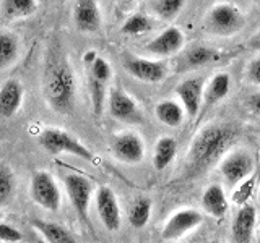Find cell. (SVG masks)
Returning <instances> with one entry per match:
<instances>
[{
    "instance_id": "obj_4",
    "label": "cell",
    "mask_w": 260,
    "mask_h": 243,
    "mask_svg": "<svg viewBox=\"0 0 260 243\" xmlns=\"http://www.w3.org/2000/svg\"><path fill=\"white\" fill-rule=\"evenodd\" d=\"M39 144L46 152L51 156H59V154H70V156L80 157L86 162L94 160V154L89 148L81 143L77 136L65 132L62 128H46L39 135Z\"/></svg>"
},
{
    "instance_id": "obj_28",
    "label": "cell",
    "mask_w": 260,
    "mask_h": 243,
    "mask_svg": "<svg viewBox=\"0 0 260 243\" xmlns=\"http://www.w3.org/2000/svg\"><path fill=\"white\" fill-rule=\"evenodd\" d=\"M211 59H213V51L211 49L205 46H195L185 54V65L190 68H197L207 65Z\"/></svg>"
},
{
    "instance_id": "obj_7",
    "label": "cell",
    "mask_w": 260,
    "mask_h": 243,
    "mask_svg": "<svg viewBox=\"0 0 260 243\" xmlns=\"http://www.w3.org/2000/svg\"><path fill=\"white\" fill-rule=\"evenodd\" d=\"M108 109L112 118L124 124H142L143 112L138 102L122 88H112L108 94Z\"/></svg>"
},
{
    "instance_id": "obj_12",
    "label": "cell",
    "mask_w": 260,
    "mask_h": 243,
    "mask_svg": "<svg viewBox=\"0 0 260 243\" xmlns=\"http://www.w3.org/2000/svg\"><path fill=\"white\" fill-rule=\"evenodd\" d=\"M111 151L114 157L124 164H138L145 157V143L142 136L134 132L120 133L112 140Z\"/></svg>"
},
{
    "instance_id": "obj_10",
    "label": "cell",
    "mask_w": 260,
    "mask_h": 243,
    "mask_svg": "<svg viewBox=\"0 0 260 243\" xmlns=\"http://www.w3.org/2000/svg\"><path fill=\"white\" fill-rule=\"evenodd\" d=\"M203 222V214L197 209H181L174 213L168 219V222L162 227L161 237L166 241H173L185 237L187 233H190L197 227H200Z\"/></svg>"
},
{
    "instance_id": "obj_2",
    "label": "cell",
    "mask_w": 260,
    "mask_h": 243,
    "mask_svg": "<svg viewBox=\"0 0 260 243\" xmlns=\"http://www.w3.org/2000/svg\"><path fill=\"white\" fill-rule=\"evenodd\" d=\"M43 93L49 107L59 113H69L75 105L77 81L70 62L60 54H52L47 60Z\"/></svg>"
},
{
    "instance_id": "obj_26",
    "label": "cell",
    "mask_w": 260,
    "mask_h": 243,
    "mask_svg": "<svg viewBox=\"0 0 260 243\" xmlns=\"http://www.w3.org/2000/svg\"><path fill=\"white\" fill-rule=\"evenodd\" d=\"M185 5V0H153L151 10L154 15L159 16L161 20H174L181 13V10Z\"/></svg>"
},
{
    "instance_id": "obj_35",
    "label": "cell",
    "mask_w": 260,
    "mask_h": 243,
    "mask_svg": "<svg viewBox=\"0 0 260 243\" xmlns=\"http://www.w3.org/2000/svg\"><path fill=\"white\" fill-rule=\"evenodd\" d=\"M134 2H135V0H119V4L122 7H128V5H132Z\"/></svg>"
},
{
    "instance_id": "obj_16",
    "label": "cell",
    "mask_w": 260,
    "mask_h": 243,
    "mask_svg": "<svg viewBox=\"0 0 260 243\" xmlns=\"http://www.w3.org/2000/svg\"><path fill=\"white\" fill-rule=\"evenodd\" d=\"M255 221H257V213L255 208L246 205L242 206L234 216L233 221V241L234 243H252L254 238V230H255Z\"/></svg>"
},
{
    "instance_id": "obj_5",
    "label": "cell",
    "mask_w": 260,
    "mask_h": 243,
    "mask_svg": "<svg viewBox=\"0 0 260 243\" xmlns=\"http://www.w3.org/2000/svg\"><path fill=\"white\" fill-rule=\"evenodd\" d=\"M29 194L32 201L46 211L55 213L60 208L62 194L59 190V185H57L52 174H49L47 170H38V172L32 174Z\"/></svg>"
},
{
    "instance_id": "obj_11",
    "label": "cell",
    "mask_w": 260,
    "mask_h": 243,
    "mask_svg": "<svg viewBox=\"0 0 260 243\" xmlns=\"http://www.w3.org/2000/svg\"><path fill=\"white\" fill-rule=\"evenodd\" d=\"M124 68L143 83H159L168 75V65L161 60L128 55L124 59Z\"/></svg>"
},
{
    "instance_id": "obj_38",
    "label": "cell",
    "mask_w": 260,
    "mask_h": 243,
    "mask_svg": "<svg viewBox=\"0 0 260 243\" xmlns=\"http://www.w3.org/2000/svg\"><path fill=\"white\" fill-rule=\"evenodd\" d=\"M255 2H257V4H258V5H260V0H255Z\"/></svg>"
},
{
    "instance_id": "obj_39",
    "label": "cell",
    "mask_w": 260,
    "mask_h": 243,
    "mask_svg": "<svg viewBox=\"0 0 260 243\" xmlns=\"http://www.w3.org/2000/svg\"><path fill=\"white\" fill-rule=\"evenodd\" d=\"M258 196H260V188H258Z\"/></svg>"
},
{
    "instance_id": "obj_8",
    "label": "cell",
    "mask_w": 260,
    "mask_h": 243,
    "mask_svg": "<svg viewBox=\"0 0 260 243\" xmlns=\"http://www.w3.org/2000/svg\"><path fill=\"white\" fill-rule=\"evenodd\" d=\"M94 205H96L98 217H100L101 224L106 229L111 232L119 230L122 224V214L114 190L106 185L100 186L94 193Z\"/></svg>"
},
{
    "instance_id": "obj_9",
    "label": "cell",
    "mask_w": 260,
    "mask_h": 243,
    "mask_svg": "<svg viewBox=\"0 0 260 243\" xmlns=\"http://www.w3.org/2000/svg\"><path fill=\"white\" fill-rule=\"evenodd\" d=\"M219 172H221L226 182H230L231 185H238L254 172V159L244 149L231 151L219 162Z\"/></svg>"
},
{
    "instance_id": "obj_37",
    "label": "cell",
    "mask_w": 260,
    "mask_h": 243,
    "mask_svg": "<svg viewBox=\"0 0 260 243\" xmlns=\"http://www.w3.org/2000/svg\"><path fill=\"white\" fill-rule=\"evenodd\" d=\"M257 243H260V233H258V237H257Z\"/></svg>"
},
{
    "instance_id": "obj_34",
    "label": "cell",
    "mask_w": 260,
    "mask_h": 243,
    "mask_svg": "<svg viewBox=\"0 0 260 243\" xmlns=\"http://www.w3.org/2000/svg\"><path fill=\"white\" fill-rule=\"evenodd\" d=\"M96 57H98L96 51H88V52L83 55V62H85L86 65H89V63H93V62H94Z\"/></svg>"
},
{
    "instance_id": "obj_24",
    "label": "cell",
    "mask_w": 260,
    "mask_h": 243,
    "mask_svg": "<svg viewBox=\"0 0 260 243\" xmlns=\"http://www.w3.org/2000/svg\"><path fill=\"white\" fill-rule=\"evenodd\" d=\"M20 44L15 34L7 31H0V70L8 68L18 59Z\"/></svg>"
},
{
    "instance_id": "obj_22",
    "label": "cell",
    "mask_w": 260,
    "mask_h": 243,
    "mask_svg": "<svg viewBox=\"0 0 260 243\" xmlns=\"http://www.w3.org/2000/svg\"><path fill=\"white\" fill-rule=\"evenodd\" d=\"M176 154H177V141L173 136L158 138L153 151V167L156 170H165L174 160Z\"/></svg>"
},
{
    "instance_id": "obj_17",
    "label": "cell",
    "mask_w": 260,
    "mask_h": 243,
    "mask_svg": "<svg viewBox=\"0 0 260 243\" xmlns=\"http://www.w3.org/2000/svg\"><path fill=\"white\" fill-rule=\"evenodd\" d=\"M24 89L18 79H8L0 88V117L12 118L23 104Z\"/></svg>"
},
{
    "instance_id": "obj_3",
    "label": "cell",
    "mask_w": 260,
    "mask_h": 243,
    "mask_svg": "<svg viewBox=\"0 0 260 243\" xmlns=\"http://www.w3.org/2000/svg\"><path fill=\"white\" fill-rule=\"evenodd\" d=\"M244 24H246V16L238 7L233 4H218L208 10L202 23V29L211 36L228 37L238 34Z\"/></svg>"
},
{
    "instance_id": "obj_13",
    "label": "cell",
    "mask_w": 260,
    "mask_h": 243,
    "mask_svg": "<svg viewBox=\"0 0 260 243\" xmlns=\"http://www.w3.org/2000/svg\"><path fill=\"white\" fill-rule=\"evenodd\" d=\"M203 88H205V83L200 76L187 78L176 86L177 99L190 118L197 117L203 107Z\"/></svg>"
},
{
    "instance_id": "obj_6",
    "label": "cell",
    "mask_w": 260,
    "mask_h": 243,
    "mask_svg": "<svg viewBox=\"0 0 260 243\" xmlns=\"http://www.w3.org/2000/svg\"><path fill=\"white\" fill-rule=\"evenodd\" d=\"M65 190H67L72 208L75 209L77 216L81 221H88L89 205L94 193L93 182L81 174H69L65 175Z\"/></svg>"
},
{
    "instance_id": "obj_18",
    "label": "cell",
    "mask_w": 260,
    "mask_h": 243,
    "mask_svg": "<svg viewBox=\"0 0 260 243\" xmlns=\"http://www.w3.org/2000/svg\"><path fill=\"white\" fill-rule=\"evenodd\" d=\"M202 206L205 209V213L210 214L215 219H223L230 209V201H228L226 191L223 185L211 183L208 185L202 196Z\"/></svg>"
},
{
    "instance_id": "obj_23",
    "label": "cell",
    "mask_w": 260,
    "mask_h": 243,
    "mask_svg": "<svg viewBox=\"0 0 260 243\" xmlns=\"http://www.w3.org/2000/svg\"><path fill=\"white\" fill-rule=\"evenodd\" d=\"M38 8V0H2V15L7 20L28 18Z\"/></svg>"
},
{
    "instance_id": "obj_30",
    "label": "cell",
    "mask_w": 260,
    "mask_h": 243,
    "mask_svg": "<svg viewBox=\"0 0 260 243\" xmlns=\"http://www.w3.org/2000/svg\"><path fill=\"white\" fill-rule=\"evenodd\" d=\"M23 240V235L18 229H15L13 225L0 222V241L5 243H20Z\"/></svg>"
},
{
    "instance_id": "obj_20",
    "label": "cell",
    "mask_w": 260,
    "mask_h": 243,
    "mask_svg": "<svg viewBox=\"0 0 260 243\" xmlns=\"http://www.w3.org/2000/svg\"><path fill=\"white\" fill-rule=\"evenodd\" d=\"M154 115H156L159 124L171 127V128H177L182 125L184 117H185V110L179 101L165 99L156 104V107H154Z\"/></svg>"
},
{
    "instance_id": "obj_36",
    "label": "cell",
    "mask_w": 260,
    "mask_h": 243,
    "mask_svg": "<svg viewBox=\"0 0 260 243\" xmlns=\"http://www.w3.org/2000/svg\"><path fill=\"white\" fill-rule=\"evenodd\" d=\"M208 243H221V241H218V240H211V241H208Z\"/></svg>"
},
{
    "instance_id": "obj_19",
    "label": "cell",
    "mask_w": 260,
    "mask_h": 243,
    "mask_svg": "<svg viewBox=\"0 0 260 243\" xmlns=\"http://www.w3.org/2000/svg\"><path fill=\"white\" fill-rule=\"evenodd\" d=\"M231 91V76L224 71H219L210 78V81L203 88V105L211 107L221 102Z\"/></svg>"
},
{
    "instance_id": "obj_1",
    "label": "cell",
    "mask_w": 260,
    "mask_h": 243,
    "mask_svg": "<svg viewBox=\"0 0 260 243\" xmlns=\"http://www.w3.org/2000/svg\"><path fill=\"white\" fill-rule=\"evenodd\" d=\"M238 138L236 128L226 124H213L202 128L193 138L185 157V175L199 177L205 174Z\"/></svg>"
},
{
    "instance_id": "obj_21",
    "label": "cell",
    "mask_w": 260,
    "mask_h": 243,
    "mask_svg": "<svg viewBox=\"0 0 260 243\" xmlns=\"http://www.w3.org/2000/svg\"><path fill=\"white\" fill-rule=\"evenodd\" d=\"M31 225H32V229H36L43 235V238L47 243H78V240L73 237L72 232L65 229V227H62L60 224L41 221V219H32Z\"/></svg>"
},
{
    "instance_id": "obj_27",
    "label": "cell",
    "mask_w": 260,
    "mask_h": 243,
    "mask_svg": "<svg viewBox=\"0 0 260 243\" xmlns=\"http://www.w3.org/2000/svg\"><path fill=\"white\" fill-rule=\"evenodd\" d=\"M151 20L145 13H134L122 24V32L128 36H138L151 29Z\"/></svg>"
},
{
    "instance_id": "obj_33",
    "label": "cell",
    "mask_w": 260,
    "mask_h": 243,
    "mask_svg": "<svg viewBox=\"0 0 260 243\" xmlns=\"http://www.w3.org/2000/svg\"><path fill=\"white\" fill-rule=\"evenodd\" d=\"M249 47L252 49V51L260 52V29L255 32V34L250 36V39H249Z\"/></svg>"
},
{
    "instance_id": "obj_32",
    "label": "cell",
    "mask_w": 260,
    "mask_h": 243,
    "mask_svg": "<svg viewBox=\"0 0 260 243\" xmlns=\"http://www.w3.org/2000/svg\"><path fill=\"white\" fill-rule=\"evenodd\" d=\"M247 105L249 109L260 117V93H254L247 97Z\"/></svg>"
},
{
    "instance_id": "obj_31",
    "label": "cell",
    "mask_w": 260,
    "mask_h": 243,
    "mask_svg": "<svg viewBox=\"0 0 260 243\" xmlns=\"http://www.w3.org/2000/svg\"><path fill=\"white\" fill-rule=\"evenodd\" d=\"M246 76L252 85L260 86V57L249 62L247 70H246Z\"/></svg>"
},
{
    "instance_id": "obj_14",
    "label": "cell",
    "mask_w": 260,
    "mask_h": 243,
    "mask_svg": "<svg viewBox=\"0 0 260 243\" xmlns=\"http://www.w3.org/2000/svg\"><path fill=\"white\" fill-rule=\"evenodd\" d=\"M184 43L185 37L182 31L176 26H169L145 46V52L154 57H171L182 51Z\"/></svg>"
},
{
    "instance_id": "obj_15",
    "label": "cell",
    "mask_w": 260,
    "mask_h": 243,
    "mask_svg": "<svg viewBox=\"0 0 260 243\" xmlns=\"http://www.w3.org/2000/svg\"><path fill=\"white\" fill-rule=\"evenodd\" d=\"M73 23L81 32H96L101 28V12L96 0H77L73 5Z\"/></svg>"
},
{
    "instance_id": "obj_25",
    "label": "cell",
    "mask_w": 260,
    "mask_h": 243,
    "mask_svg": "<svg viewBox=\"0 0 260 243\" xmlns=\"http://www.w3.org/2000/svg\"><path fill=\"white\" fill-rule=\"evenodd\" d=\"M151 217V201L148 198H138L128 211V222L134 229H143Z\"/></svg>"
},
{
    "instance_id": "obj_29",
    "label": "cell",
    "mask_w": 260,
    "mask_h": 243,
    "mask_svg": "<svg viewBox=\"0 0 260 243\" xmlns=\"http://www.w3.org/2000/svg\"><path fill=\"white\" fill-rule=\"evenodd\" d=\"M15 191V178L12 170L7 166H0V206L12 199Z\"/></svg>"
}]
</instances>
